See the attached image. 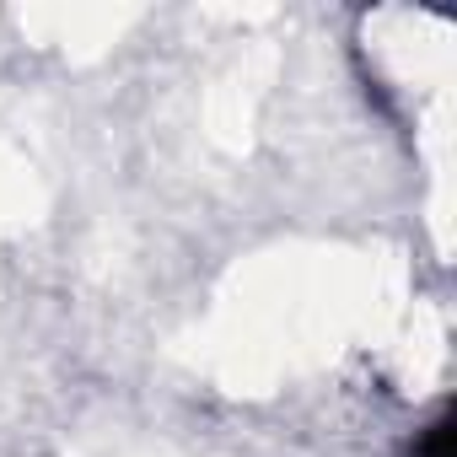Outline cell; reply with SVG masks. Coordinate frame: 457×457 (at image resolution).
Listing matches in <instances>:
<instances>
[{
    "label": "cell",
    "mask_w": 457,
    "mask_h": 457,
    "mask_svg": "<svg viewBox=\"0 0 457 457\" xmlns=\"http://www.w3.org/2000/svg\"><path fill=\"white\" fill-rule=\"evenodd\" d=\"M414 457H457V452H452V414H436V420L420 430Z\"/></svg>",
    "instance_id": "obj_1"
}]
</instances>
